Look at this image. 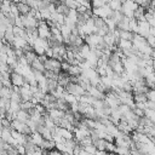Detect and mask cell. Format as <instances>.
<instances>
[{
  "label": "cell",
  "mask_w": 155,
  "mask_h": 155,
  "mask_svg": "<svg viewBox=\"0 0 155 155\" xmlns=\"http://www.w3.org/2000/svg\"><path fill=\"white\" fill-rule=\"evenodd\" d=\"M92 11H93V15L94 16L102 17V18H108L113 13V10L110 8L109 4H105V5L101 6V7H94V8H92Z\"/></svg>",
  "instance_id": "6da1fadb"
},
{
  "label": "cell",
  "mask_w": 155,
  "mask_h": 155,
  "mask_svg": "<svg viewBox=\"0 0 155 155\" xmlns=\"http://www.w3.org/2000/svg\"><path fill=\"white\" fill-rule=\"evenodd\" d=\"M85 42L88 44V45L91 46V48H93V47L98 46L99 44L104 42V38H103L102 35L97 34V33H93V34H90V35H87V36L85 38Z\"/></svg>",
  "instance_id": "7a4b0ae2"
},
{
  "label": "cell",
  "mask_w": 155,
  "mask_h": 155,
  "mask_svg": "<svg viewBox=\"0 0 155 155\" xmlns=\"http://www.w3.org/2000/svg\"><path fill=\"white\" fill-rule=\"evenodd\" d=\"M65 90H67V92L73 93V94H75V96H81V94L87 93V91H86L80 84H75V82H69V84L65 86Z\"/></svg>",
  "instance_id": "3957f363"
},
{
  "label": "cell",
  "mask_w": 155,
  "mask_h": 155,
  "mask_svg": "<svg viewBox=\"0 0 155 155\" xmlns=\"http://www.w3.org/2000/svg\"><path fill=\"white\" fill-rule=\"evenodd\" d=\"M22 18H23V25H24V28H38L39 21L34 16H31L30 13L22 15Z\"/></svg>",
  "instance_id": "277c9868"
},
{
  "label": "cell",
  "mask_w": 155,
  "mask_h": 155,
  "mask_svg": "<svg viewBox=\"0 0 155 155\" xmlns=\"http://www.w3.org/2000/svg\"><path fill=\"white\" fill-rule=\"evenodd\" d=\"M150 28L151 25L148 21H138V34L147 38L150 34Z\"/></svg>",
  "instance_id": "5b68a950"
},
{
  "label": "cell",
  "mask_w": 155,
  "mask_h": 155,
  "mask_svg": "<svg viewBox=\"0 0 155 155\" xmlns=\"http://www.w3.org/2000/svg\"><path fill=\"white\" fill-rule=\"evenodd\" d=\"M11 81H12V85L19 86V87L23 86L27 82L24 75L23 74H19V73H16V71H12L11 73Z\"/></svg>",
  "instance_id": "8992f818"
},
{
  "label": "cell",
  "mask_w": 155,
  "mask_h": 155,
  "mask_svg": "<svg viewBox=\"0 0 155 155\" xmlns=\"http://www.w3.org/2000/svg\"><path fill=\"white\" fill-rule=\"evenodd\" d=\"M28 44H29V42L27 41V39H25V38L16 36V38H15V40H13V42H12V46H13L15 48H24Z\"/></svg>",
  "instance_id": "52a82bcc"
},
{
  "label": "cell",
  "mask_w": 155,
  "mask_h": 155,
  "mask_svg": "<svg viewBox=\"0 0 155 155\" xmlns=\"http://www.w3.org/2000/svg\"><path fill=\"white\" fill-rule=\"evenodd\" d=\"M30 67H31V69H35V70H40V71H45L46 70V68H45V64H44V62H41L40 59H39V56L31 62V64H30Z\"/></svg>",
  "instance_id": "ba28073f"
},
{
  "label": "cell",
  "mask_w": 155,
  "mask_h": 155,
  "mask_svg": "<svg viewBox=\"0 0 155 155\" xmlns=\"http://www.w3.org/2000/svg\"><path fill=\"white\" fill-rule=\"evenodd\" d=\"M117 46L121 50H133V42H132V40H127V39H120Z\"/></svg>",
  "instance_id": "9c48e42d"
},
{
  "label": "cell",
  "mask_w": 155,
  "mask_h": 155,
  "mask_svg": "<svg viewBox=\"0 0 155 155\" xmlns=\"http://www.w3.org/2000/svg\"><path fill=\"white\" fill-rule=\"evenodd\" d=\"M130 21H131L130 17L124 16V18L117 23V28L120 30H130Z\"/></svg>",
  "instance_id": "30bf717a"
},
{
  "label": "cell",
  "mask_w": 155,
  "mask_h": 155,
  "mask_svg": "<svg viewBox=\"0 0 155 155\" xmlns=\"http://www.w3.org/2000/svg\"><path fill=\"white\" fill-rule=\"evenodd\" d=\"M30 139H31L36 145H40V147H41V144H42V142H44L45 138H44V136H42L40 132L36 131V132H33V133L30 134Z\"/></svg>",
  "instance_id": "8fae6325"
},
{
  "label": "cell",
  "mask_w": 155,
  "mask_h": 155,
  "mask_svg": "<svg viewBox=\"0 0 155 155\" xmlns=\"http://www.w3.org/2000/svg\"><path fill=\"white\" fill-rule=\"evenodd\" d=\"M17 6H18V10H19V13H21V15H28V13L30 12V10H31V7H30L25 1L18 2Z\"/></svg>",
  "instance_id": "7c38bea8"
},
{
  "label": "cell",
  "mask_w": 155,
  "mask_h": 155,
  "mask_svg": "<svg viewBox=\"0 0 155 155\" xmlns=\"http://www.w3.org/2000/svg\"><path fill=\"white\" fill-rule=\"evenodd\" d=\"M17 119L19 121H23V122H27L29 119H30V114L29 111L24 110V109H21L19 111H17Z\"/></svg>",
  "instance_id": "4fadbf2b"
},
{
  "label": "cell",
  "mask_w": 155,
  "mask_h": 155,
  "mask_svg": "<svg viewBox=\"0 0 155 155\" xmlns=\"http://www.w3.org/2000/svg\"><path fill=\"white\" fill-rule=\"evenodd\" d=\"M68 73L69 75H80L82 73V68L80 67V64H71Z\"/></svg>",
  "instance_id": "5bb4252c"
},
{
  "label": "cell",
  "mask_w": 155,
  "mask_h": 155,
  "mask_svg": "<svg viewBox=\"0 0 155 155\" xmlns=\"http://www.w3.org/2000/svg\"><path fill=\"white\" fill-rule=\"evenodd\" d=\"M133 99L136 103H147L148 96L147 93H133Z\"/></svg>",
  "instance_id": "9a60e30c"
},
{
  "label": "cell",
  "mask_w": 155,
  "mask_h": 155,
  "mask_svg": "<svg viewBox=\"0 0 155 155\" xmlns=\"http://www.w3.org/2000/svg\"><path fill=\"white\" fill-rule=\"evenodd\" d=\"M11 93H12V87L2 86V87L0 88V97H2V98H8V99H11Z\"/></svg>",
  "instance_id": "2e32d148"
},
{
  "label": "cell",
  "mask_w": 155,
  "mask_h": 155,
  "mask_svg": "<svg viewBox=\"0 0 155 155\" xmlns=\"http://www.w3.org/2000/svg\"><path fill=\"white\" fill-rule=\"evenodd\" d=\"M61 33H62L64 39H69V36L71 34V28L69 25H67V24H62L61 25Z\"/></svg>",
  "instance_id": "e0dca14e"
},
{
  "label": "cell",
  "mask_w": 155,
  "mask_h": 155,
  "mask_svg": "<svg viewBox=\"0 0 155 155\" xmlns=\"http://www.w3.org/2000/svg\"><path fill=\"white\" fill-rule=\"evenodd\" d=\"M109 6L113 11H121L122 10V2L120 0H111L109 2Z\"/></svg>",
  "instance_id": "ac0fdd59"
},
{
  "label": "cell",
  "mask_w": 155,
  "mask_h": 155,
  "mask_svg": "<svg viewBox=\"0 0 155 155\" xmlns=\"http://www.w3.org/2000/svg\"><path fill=\"white\" fill-rule=\"evenodd\" d=\"M120 38L121 39H127V40H133L134 33L131 30H120Z\"/></svg>",
  "instance_id": "d6986e66"
},
{
  "label": "cell",
  "mask_w": 155,
  "mask_h": 155,
  "mask_svg": "<svg viewBox=\"0 0 155 155\" xmlns=\"http://www.w3.org/2000/svg\"><path fill=\"white\" fill-rule=\"evenodd\" d=\"M71 21H74L75 23H78V18H79V12L76 8H70L69 10V13L67 15Z\"/></svg>",
  "instance_id": "ffe728a7"
},
{
  "label": "cell",
  "mask_w": 155,
  "mask_h": 155,
  "mask_svg": "<svg viewBox=\"0 0 155 155\" xmlns=\"http://www.w3.org/2000/svg\"><path fill=\"white\" fill-rule=\"evenodd\" d=\"M130 30L133 33H138V19H136L134 17L130 21Z\"/></svg>",
  "instance_id": "44dd1931"
},
{
  "label": "cell",
  "mask_w": 155,
  "mask_h": 155,
  "mask_svg": "<svg viewBox=\"0 0 155 155\" xmlns=\"http://www.w3.org/2000/svg\"><path fill=\"white\" fill-rule=\"evenodd\" d=\"M116 23H119L122 18H124V13L121 12V11H113V13H111V16H110Z\"/></svg>",
  "instance_id": "7402d4cb"
},
{
  "label": "cell",
  "mask_w": 155,
  "mask_h": 155,
  "mask_svg": "<svg viewBox=\"0 0 155 155\" xmlns=\"http://www.w3.org/2000/svg\"><path fill=\"white\" fill-rule=\"evenodd\" d=\"M34 107H35V104H34L31 101H23V102H22V109H24V110H27V111H30Z\"/></svg>",
  "instance_id": "603a6c76"
},
{
  "label": "cell",
  "mask_w": 155,
  "mask_h": 155,
  "mask_svg": "<svg viewBox=\"0 0 155 155\" xmlns=\"http://www.w3.org/2000/svg\"><path fill=\"white\" fill-rule=\"evenodd\" d=\"M145 116H147V117H149V119L155 124V109L147 108V109H145Z\"/></svg>",
  "instance_id": "cb8c5ba5"
},
{
  "label": "cell",
  "mask_w": 155,
  "mask_h": 155,
  "mask_svg": "<svg viewBox=\"0 0 155 155\" xmlns=\"http://www.w3.org/2000/svg\"><path fill=\"white\" fill-rule=\"evenodd\" d=\"M64 4L69 8H78V6H79V2L76 0H64Z\"/></svg>",
  "instance_id": "d4e9b609"
},
{
  "label": "cell",
  "mask_w": 155,
  "mask_h": 155,
  "mask_svg": "<svg viewBox=\"0 0 155 155\" xmlns=\"http://www.w3.org/2000/svg\"><path fill=\"white\" fill-rule=\"evenodd\" d=\"M133 111H134V114L138 116V117H142V116H145V109H143V108H139V107H136V108H133L132 109Z\"/></svg>",
  "instance_id": "484cf974"
},
{
  "label": "cell",
  "mask_w": 155,
  "mask_h": 155,
  "mask_svg": "<svg viewBox=\"0 0 155 155\" xmlns=\"http://www.w3.org/2000/svg\"><path fill=\"white\" fill-rule=\"evenodd\" d=\"M107 2L104 1V0H92V8H94V7H101V6H103V5H105Z\"/></svg>",
  "instance_id": "4316f807"
},
{
  "label": "cell",
  "mask_w": 155,
  "mask_h": 155,
  "mask_svg": "<svg viewBox=\"0 0 155 155\" xmlns=\"http://www.w3.org/2000/svg\"><path fill=\"white\" fill-rule=\"evenodd\" d=\"M147 42H148L151 47H155V36L151 35V34H149V35L147 36Z\"/></svg>",
  "instance_id": "83f0119b"
},
{
  "label": "cell",
  "mask_w": 155,
  "mask_h": 155,
  "mask_svg": "<svg viewBox=\"0 0 155 155\" xmlns=\"http://www.w3.org/2000/svg\"><path fill=\"white\" fill-rule=\"evenodd\" d=\"M147 96H148V99L149 101H154L155 102V88H150L147 92Z\"/></svg>",
  "instance_id": "f1b7e54d"
},
{
  "label": "cell",
  "mask_w": 155,
  "mask_h": 155,
  "mask_svg": "<svg viewBox=\"0 0 155 155\" xmlns=\"http://www.w3.org/2000/svg\"><path fill=\"white\" fill-rule=\"evenodd\" d=\"M45 54H46L48 58H52V57H53V48H52L51 46H50V47H47V48H46Z\"/></svg>",
  "instance_id": "f546056e"
},
{
  "label": "cell",
  "mask_w": 155,
  "mask_h": 155,
  "mask_svg": "<svg viewBox=\"0 0 155 155\" xmlns=\"http://www.w3.org/2000/svg\"><path fill=\"white\" fill-rule=\"evenodd\" d=\"M76 10H78V12H79V13H84V12H86L88 8H87L86 6H84V5H79Z\"/></svg>",
  "instance_id": "4dcf8cb0"
},
{
  "label": "cell",
  "mask_w": 155,
  "mask_h": 155,
  "mask_svg": "<svg viewBox=\"0 0 155 155\" xmlns=\"http://www.w3.org/2000/svg\"><path fill=\"white\" fill-rule=\"evenodd\" d=\"M150 34L155 36V27H151V28H150Z\"/></svg>",
  "instance_id": "1f68e13d"
},
{
  "label": "cell",
  "mask_w": 155,
  "mask_h": 155,
  "mask_svg": "<svg viewBox=\"0 0 155 155\" xmlns=\"http://www.w3.org/2000/svg\"><path fill=\"white\" fill-rule=\"evenodd\" d=\"M150 56H151V58H153V59H155V48L153 50V52H151V54H150Z\"/></svg>",
  "instance_id": "d6a6232c"
},
{
  "label": "cell",
  "mask_w": 155,
  "mask_h": 155,
  "mask_svg": "<svg viewBox=\"0 0 155 155\" xmlns=\"http://www.w3.org/2000/svg\"><path fill=\"white\" fill-rule=\"evenodd\" d=\"M13 2H16V4H18V2H21V1H23V0H12Z\"/></svg>",
  "instance_id": "836d02e7"
},
{
  "label": "cell",
  "mask_w": 155,
  "mask_h": 155,
  "mask_svg": "<svg viewBox=\"0 0 155 155\" xmlns=\"http://www.w3.org/2000/svg\"><path fill=\"white\" fill-rule=\"evenodd\" d=\"M104 1H105V2H107V4H109V2H110V1H111V0H104Z\"/></svg>",
  "instance_id": "e575fe53"
},
{
  "label": "cell",
  "mask_w": 155,
  "mask_h": 155,
  "mask_svg": "<svg viewBox=\"0 0 155 155\" xmlns=\"http://www.w3.org/2000/svg\"><path fill=\"white\" fill-rule=\"evenodd\" d=\"M154 48H155V47H154Z\"/></svg>",
  "instance_id": "d590c367"
}]
</instances>
